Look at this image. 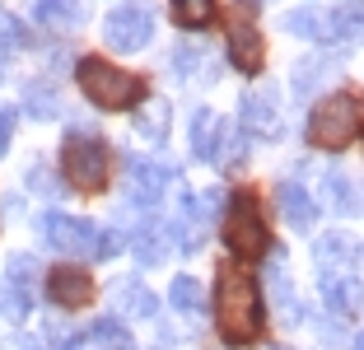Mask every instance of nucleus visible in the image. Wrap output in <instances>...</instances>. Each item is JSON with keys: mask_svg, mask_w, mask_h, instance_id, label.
Here are the masks:
<instances>
[{"mask_svg": "<svg viewBox=\"0 0 364 350\" xmlns=\"http://www.w3.org/2000/svg\"><path fill=\"white\" fill-rule=\"evenodd\" d=\"M28 308H33V299H28V295H19V290H10V285L0 290V313H5V318L19 322V318H28Z\"/></svg>", "mask_w": 364, "mask_h": 350, "instance_id": "obj_28", "label": "nucleus"}, {"mask_svg": "<svg viewBox=\"0 0 364 350\" xmlns=\"http://www.w3.org/2000/svg\"><path fill=\"white\" fill-rule=\"evenodd\" d=\"M33 19L43 28H75L80 23V0H38L33 5Z\"/></svg>", "mask_w": 364, "mask_h": 350, "instance_id": "obj_21", "label": "nucleus"}, {"mask_svg": "<svg viewBox=\"0 0 364 350\" xmlns=\"http://www.w3.org/2000/svg\"><path fill=\"white\" fill-rule=\"evenodd\" d=\"M23 112L33 122H52V117H61V98L52 94V85H28L23 89Z\"/></svg>", "mask_w": 364, "mask_h": 350, "instance_id": "obj_23", "label": "nucleus"}, {"mask_svg": "<svg viewBox=\"0 0 364 350\" xmlns=\"http://www.w3.org/2000/svg\"><path fill=\"white\" fill-rule=\"evenodd\" d=\"M117 313L122 318H154L159 313V299L145 280H122L117 285Z\"/></svg>", "mask_w": 364, "mask_h": 350, "instance_id": "obj_19", "label": "nucleus"}, {"mask_svg": "<svg viewBox=\"0 0 364 350\" xmlns=\"http://www.w3.org/2000/svg\"><path fill=\"white\" fill-rule=\"evenodd\" d=\"M276 206H280V220L289 224V229H313V220H318V206H313V196L299 187V182H285V187L276 191Z\"/></svg>", "mask_w": 364, "mask_h": 350, "instance_id": "obj_16", "label": "nucleus"}, {"mask_svg": "<svg viewBox=\"0 0 364 350\" xmlns=\"http://www.w3.org/2000/svg\"><path fill=\"white\" fill-rule=\"evenodd\" d=\"M327 19V43H364V0H341L336 10L322 14Z\"/></svg>", "mask_w": 364, "mask_h": 350, "instance_id": "obj_17", "label": "nucleus"}, {"mask_svg": "<svg viewBox=\"0 0 364 350\" xmlns=\"http://www.w3.org/2000/svg\"><path fill=\"white\" fill-rule=\"evenodd\" d=\"M355 350H364V332H360V336H355Z\"/></svg>", "mask_w": 364, "mask_h": 350, "instance_id": "obj_37", "label": "nucleus"}, {"mask_svg": "<svg viewBox=\"0 0 364 350\" xmlns=\"http://www.w3.org/2000/svg\"><path fill=\"white\" fill-rule=\"evenodd\" d=\"M47 336H52L56 350H80V332L70 327V322H52V327H47Z\"/></svg>", "mask_w": 364, "mask_h": 350, "instance_id": "obj_30", "label": "nucleus"}, {"mask_svg": "<svg viewBox=\"0 0 364 350\" xmlns=\"http://www.w3.org/2000/svg\"><path fill=\"white\" fill-rule=\"evenodd\" d=\"M164 117H168V107L154 103L150 117H145V122H136V131H145V140H154V145H159V140H164Z\"/></svg>", "mask_w": 364, "mask_h": 350, "instance_id": "obj_29", "label": "nucleus"}, {"mask_svg": "<svg viewBox=\"0 0 364 350\" xmlns=\"http://www.w3.org/2000/svg\"><path fill=\"white\" fill-rule=\"evenodd\" d=\"M285 28L294 33V38H309V43H327V19H322L318 10H294L285 19Z\"/></svg>", "mask_w": 364, "mask_h": 350, "instance_id": "obj_26", "label": "nucleus"}, {"mask_svg": "<svg viewBox=\"0 0 364 350\" xmlns=\"http://www.w3.org/2000/svg\"><path fill=\"white\" fill-rule=\"evenodd\" d=\"M364 122V98L360 94H327L309 117V136L322 149H346Z\"/></svg>", "mask_w": 364, "mask_h": 350, "instance_id": "obj_3", "label": "nucleus"}, {"mask_svg": "<svg viewBox=\"0 0 364 350\" xmlns=\"http://www.w3.org/2000/svg\"><path fill=\"white\" fill-rule=\"evenodd\" d=\"M229 56H234L238 70L257 75L262 70V56H267V47H262V33L252 28V19H247V0L234 10V19H229Z\"/></svg>", "mask_w": 364, "mask_h": 350, "instance_id": "obj_10", "label": "nucleus"}, {"mask_svg": "<svg viewBox=\"0 0 364 350\" xmlns=\"http://www.w3.org/2000/svg\"><path fill=\"white\" fill-rule=\"evenodd\" d=\"M117 253H122L117 233H112V229H103V233H98V257H117Z\"/></svg>", "mask_w": 364, "mask_h": 350, "instance_id": "obj_34", "label": "nucleus"}, {"mask_svg": "<svg viewBox=\"0 0 364 350\" xmlns=\"http://www.w3.org/2000/svg\"><path fill=\"white\" fill-rule=\"evenodd\" d=\"M196 56H201V52H196L192 43L173 47V70H178V75H192V70H196Z\"/></svg>", "mask_w": 364, "mask_h": 350, "instance_id": "obj_32", "label": "nucleus"}, {"mask_svg": "<svg viewBox=\"0 0 364 350\" xmlns=\"http://www.w3.org/2000/svg\"><path fill=\"white\" fill-rule=\"evenodd\" d=\"M28 187H33V191H43V196H56V178H52V169L33 164V169H28Z\"/></svg>", "mask_w": 364, "mask_h": 350, "instance_id": "obj_31", "label": "nucleus"}, {"mask_svg": "<svg viewBox=\"0 0 364 350\" xmlns=\"http://www.w3.org/2000/svg\"><path fill=\"white\" fill-rule=\"evenodd\" d=\"M47 295H52L56 308L75 313V308H89V304H94V280H89L80 266H56L52 276H47Z\"/></svg>", "mask_w": 364, "mask_h": 350, "instance_id": "obj_11", "label": "nucleus"}, {"mask_svg": "<svg viewBox=\"0 0 364 350\" xmlns=\"http://www.w3.org/2000/svg\"><path fill=\"white\" fill-rule=\"evenodd\" d=\"M103 38L107 47H117V52H140V47L154 38V19L150 10H140V5H122L103 19Z\"/></svg>", "mask_w": 364, "mask_h": 350, "instance_id": "obj_6", "label": "nucleus"}, {"mask_svg": "<svg viewBox=\"0 0 364 350\" xmlns=\"http://www.w3.org/2000/svg\"><path fill=\"white\" fill-rule=\"evenodd\" d=\"M243 127L262 140H276L285 131V117H280V98L276 89H257V94H243Z\"/></svg>", "mask_w": 364, "mask_h": 350, "instance_id": "obj_12", "label": "nucleus"}, {"mask_svg": "<svg viewBox=\"0 0 364 350\" xmlns=\"http://www.w3.org/2000/svg\"><path fill=\"white\" fill-rule=\"evenodd\" d=\"M318 196L332 215H364V187L355 178H346L341 169H327L318 182Z\"/></svg>", "mask_w": 364, "mask_h": 350, "instance_id": "obj_14", "label": "nucleus"}, {"mask_svg": "<svg viewBox=\"0 0 364 350\" xmlns=\"http://www.w3.org/2000/svg\"><path fill=\"white\" fill-rule=\"evenodd\" d=\"M38 276H43V266H38V257H33V253H14L10 262H5V285L19 290V295H28V299H33Z\"/></svg>", "mask_w": 364, "mask_h": 350, "instance_id": "obj_22", "label": "nucleus"}, {"mask_svg": "<svg viewBox=\"0 0 364 350\" xmlns=\"http://www.w3.org/2000/svg\"><path fill=\"white\" fill-rule=\"evenodd\" d=\"M10 350H43V346H38V341H14Z\"/></svg>", "mask_w": 364, "mask_h": 350, "instance_id": "obj_36", "label": "nucleus"}, {"mask_svg": "<svg viewBox=\"0 0 364 350\" xmlns=\"http://www.w3.org/2000/svg\"><path fill=\"white\" fill-rule=\"evenodd\" d=\"M322 299H327L332 313L350 318V313H360V304H364V285L355 276H346V271H327V276H322Z\"/></svg>", "mask_w": 364, "mask_h": 350, "instance_id": "obj_15", "label": "nucleus"}, {"mask_svg": "<svg viewBox=\"0 0 364 350\" xmlns=\"http://www.w3.org/2000/svg\"><path fill=\"white\" fill-rule=\"evenodd\" d=\"M168 299H173L178 313H201V308H205V285L196 276H178L173 290H168Z\"/></svg>", "mask_w": 364, "mask_h": 350, "instance_id": "obj_24", "label": "nucleus"}, {"mask_svg": "<svg viewBox=\"0 0 364 350\" xmlns=\"http://www.w3.org/2000/svg\"><path fill=\"white\" fill-rule=\"evenodd\" d=\"M215 322H220V336L229 346H252L267 327V313H262V290L252 285V276H243L238 266H225L220 280H215Z\"/></svg>", "mask_w": 364, "mask_h": 350, "instance_id": "obj_1", "label": "nucleus"}, {"mask_svg": "<svg viewBox=\"0 0 364 350\" xmlns=\"http://www.w3.org/2000/svg\"><path fill=\"white\" fill-rule=\"evenodd\" d=\"M94 341L103 350H136V346H131V336H127V327H122V322H112V318H103L94 327Z\"/></svg>", "mask_w": 364, "mask_h": 350, "instance_id": "obj_27", "label": "nucleus"}, {"mask_svg": "<svg viewBox=\"0 0 364 350\" xmlns=\"http://www.w3.org/2000/svg\"><path fill=\"white\" fill-rule=\"evenodd\" d=\"M14 43H23V28L10 19V14H0V52H5V47H14Z\"/></svg>", "mask_w": 364, "mask_h": 350, "instance_id": "obj_33", "label": "nucleus"}, {"mask_svg": "<svg viewBox=\"0 0 364 350\" xmlns=\"http://www.w3.org/2000/svg\"><path fill=\"white\" fill-rule=\"evenodd\" d=\"M131 243H136L131 253H136V262H140V266H159L164 257H168V233L154 229V224H140Z\"/></svg>", "mask_w": 364, "mask_h": 350, "instance_id": "obj_20", "label": "nucleus"}, {"mask_svg": "<svg viewBox=\"0 0 364 350\" xmlns=\"http://www.w3.org/2000/svg\"><path fill=\"white\" fill-rule=\"evenodd\" d=\"M61 173L75 191H98L107 182V145L89 140L85 127H75L61 145Z\"/></svg>", "mask_w": 364, "mask_h": 350, "instance_id": "obj_5", "label": "nucleus"}, {"mask_svg": "<svg viewBox=\"0 0 364 350\" xmlns=\"http://www.w3.org/2000/svg\"><path fill=\"white\" fill-rule=\"evenodd\" d=\"M168 182H173V169L131 159V164H127V206H136V211H154Z\"/></svg>", "mask_w": 364, "mask_h": 350, "instance_id": "obj_8", "label": "nucleus"}, {"mask_svg": "<svg viewBox=\"0 0 364 350\" xmlns=\"http://www.w3.org/2000/svg\"><path fill=\"white\" fill-rule=\"evenodd\" d=\"M168 10L182 28H192V33L205 28V23H215V0H173Z\"/></svg>", "mask_w": 364, "mask_h": 350, "instance_id": "obj_25", "label": "nucleus"}, {"mask_svg": "<svg viewBox=\"0 0 364 350\" xmlns=\"http://www.w3.org/2000/svg\"><path fill=\"white\" fill-rule=\"evenodd\" d=\"M10 131H14V112H10V107H0V154L10 149Z\"/></svg>", "mask_w": 364, "mask_h": 350, "instance_id": "obj_35", "label": "nucleus"}, {"mask_svg": "<svg viewBox=\"0 0 364 350\" xmlns=\"http://www.w3.org/2000/svg\"><path fill=\"white\" fill-rule=\"evenodd\" d=\"M75 80H80V94H85L89 103H98L103 112H122V107L145 103V80L131 75V70H117V65L103 61V56H85Z\"/></svg>", "mask_w": 364, "mask_h": 350, "instance_id": "obj_2", "label": "nucleus"}, {"mask_svg": "<svg viewBox=\"0 0 364 350\" xmlns=\"http://www.w3.org/2000/svg\"><path fill=\"white\" fill-rule=\"evenodd\" d=\"M192 154L201 164H225L229 154V122L220 112H210V107H201L192 117Z\"/></svg>", "mask_w": 364, "mask_h": 350, "instance_id": "obj_9", "label": "nucleus"}, {"mask_svg": "<svg viewBox=\"0 0 364 350\" xmlns=\"http://www.w3.org/2000/svg\"><path fill=\"white\" fill-rule=\"evenodd\" d=\"M341 65V56H309V61L294 65V75H289V89H294V98H309L318 94V85H327V75Z\"/></svg>", "mask_w": 364, "mask_h": 350, "instance_id": "obj_18", "label": "nucleus"}, {"mask_svg": "<svg viewBox=\"0 0 364 350\" xmlns=\"http://www.w3.org/2000/svg\"><path fill=\"white\" fill-rule=\"evenodd\" d=\"M225 243H229V253L243 257V262H262V257H271V229H267V220L257 215V196H252V191H238L234 201H229Z\"/></svg>", "mask_w": 364, "mask_h": 350, "instance_id": "obj_4", "label": "nucleus"}, {"mask_svg": "<svg viewBox=\"0 0 364 350\" xmlns=\"http://www.w3.org/2000/svg\"><path fill=\"white\" fill-rule=\"evenodd\" d=\"M313 257H318V266H327V271H346V276L364 271V243L350 238V233H327V238H318V243H313Z\"/></svg>", "mask_w": 364, "mask_h": 350, "instance_id": "obj_13", "label": "nucleus"}, {"mask_svg": "<svg viewBox=\"0 0 364 350\" xmlns=\"http://www.w3.org/2000/svg\"><path fill=\"white\" fill-rule=\"evenodd\" d=\"M47 243L65 257H98V229L89 220H75V215H47L43 220Z\"/></svg>", "mask_w": 364, "mask_h": 350, "instance_id": "obj_7", "label": "nucleus"}]
</instances>
